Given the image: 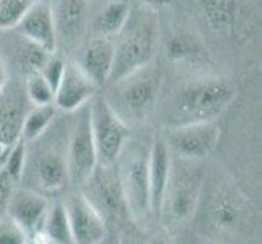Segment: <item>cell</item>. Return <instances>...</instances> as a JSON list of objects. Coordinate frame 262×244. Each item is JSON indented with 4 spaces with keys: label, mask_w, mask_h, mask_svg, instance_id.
<instances>
[{
    "label": "cell",
    "mask_w": 262,
    "mask_h": 244,
    "mask_svg": "<svg viewBox=\"0 0 262 244\" xmlns=\"http://www.w3.org/2000/svg\"><path fill=\"white\" fill-rule=\"evenodd\" d=\"M236 96V86L223 77H202L181 83L169 99L168 127L215 121Z\"/></svg>",
    "instance_id": "1"
},
{
    "label": "cell",
    "mask_w": 262,
    "mask_h": 244,
    "mask_svg": "<svg viewBox=\"0 0 262 244\" xmlns=\"http://www.w3.org/2000/svg\"><path fill=\"white\" fill-rule=\"evenodd\" d=\"M114 62L107 86L127 77L132 72L151 64L158 41L157 12L145 7L130 8L122 30L116 34Z\"/></svg>",
    "instance_id": "2"
},
{
    "label": "cell",
    "mask_w": 262,
    "mask_h": 244,
    "mask_svg": "<svg viewBox=\"0 0 262 244\" xmlns=\"http://www.w3.org/2000/svg\"><path fill=\"white\" fill-rule=\"evenodd\" d=\"M202 186L204 169L199 161L173 157L160 209V218L165 227H179L191 218L201 198Z\"/></svg>",
    "instance_id": "3"
},
{
    "label": "cell",
    "mask_w": 262,
    "mask_h": 244,
    "mask_svg": "<svg viewBox=\"0 0 262 244\" xmlns=\"http://www.w3.org/2000/svg\"><path fill=\"white\" fill-rule=\"evenodd\" d=\"M160 83V70L153 64H148L110 85L111 93L104 95V98L114 113L129 125V122L145 119L153 109Z\"/></svg>",
    "instance_id": "4"
},
{
    "label": "cell",
    "mask_w": 262,
    "mask_h": 244,
    "mask_svg": "<svg viewBox=\"0 0 262 244\" xmlns=\"http://www.w3.org/2000/svg\"><path fill=\"white\" fill-rule=\"evenodd\" d=\"M150 147L151 143L145 140L127 139L119 158L116 161L130 220L137 223L145 221L151 215L148 178Z\"/></svg>",
    "instance_id": "5"
},
{
    "label": "cell",
    "mask_w": 262,
    "mask_h": 244,
    "mask_svg": "<svg viewBox=\"0 0 262 244\" xmlns=\"http://www.w3.org/2000/svg\"><path fill=\"white\" fill-rule=\"evenodd\" d=\"M88 109L98 165H114L129 139V125L114 113L106 98L98 93L90 99Z\"/></svg>",
    "instance_id": "6"
},
{
    "label": "cell",
    "mask_w": 262,
    "mask_h": 244,
    "mask_svg": "<svg viewBox=\"0 0 262 244\" xmlns=\"http://www.w3.org/2000/svg\"><path fill=\"white\" fill-rule=\"evenodd\" d=\"M86 201L92 204L103 220L125 223L130 220L124 187L119 178L117 165H96L93 173L80 186Z\"/></svg>",
    "instance_id": "7"
},
{
    "label": "cell",
    "mask_w": 262,
    "mask_h": 244,
    "mask_svg": "<svg viewBox=\"0 0 262 244\" xmlns=\"http://www.w3.org/2000/svg\"><path fill=\"white\" fill-rule=\"evenodd\" d=\"M41 140L46 145H36L33 151L26 148V163L23 176H28L34 181L38 189L44 192H59L69 183L67 173V142L64 145L57 143H49L48 134L41 135Z\"/></svg>",
    "instance_id": "8"
},
{
    "label": "cell",
    "mask_w": 262,
    "mask_h": 244,
    "mask_svg": "<svg viewBox=\"0 0 262 244\" xmlns=\"http://www.w3.org/2000/svg\"><path fill=\"white\" fill-rule=\"evenodd\" d=\"M77 117L70 125L67 134V173L69 183L74 186H82L88 176L93 173L98 165L96 148L90 124V109L88 103L75 111Z\"/></svg>",
    "instance_id": "9"
},
{
    "label": "cell",
    "mask_w": 262,
    "mask_h": 244,
    "mask_svg": "<svg viewBox=\"0 0 262 244\" xmlns=\"http://www.w3.org/2000/svg\"><path fill=\"white\" fill-rule=\"evenodd\" d=\"M220 135L222 132L216 122L209 121L169 127L165 140L173 157L191 161H202L215 150Z\"/></svg>",
    "instance_id": "10"
},
{
    "label": "cell",
    "mask_w": 262,
    "mask_h": 244,
    "mask_svg": "<svg viewBox=\"0 0 262 244\" xmlns=\"http://www.w3.org/2000/svg\"><path fill=\"white\" fill-rule=\"evenodd\" d=\"M197 5L216 33L243 39L251 30V12L243 0H197Z\"/></svg>",
    "instance_id": "11"
},
{
    "label": "cell",
    "mask_w": 262,
    "mask_h": 244,
    "mask_svg": "<svg viewBox=\"0 0 262 244\" xmlns=\"http://www.w3.org/2000/svg\"><path fill=\"white\" fill-rule=\"evenodd\" d=\"M72 244H103L106 239V221L82 192L70 194L64 204Z\"/></svg>",
    "instance_id": "12"
},
{
    "label": "cell",
    "mask_w": 262,
    "mask_h": 244,
    "mask_svg": "<svg viewBox=\"0 0 262 244\" xmlns=\"http://www.w3.org/2000/svg\"><path fill=\"white\" fill-rule=\"evenodd\" d=\"M48 212L49 201L41 192L28 187H13L5 213L20 225L30 239H38L42 236Z\"/></svg>",
    "instance_id": "13"
},
{
    "label": "cell",
    "mask_w": 262,
    "mask_h": 244,
    "mask_svg": "<svg viewBox=\"0 0 262 244\" xmlns=\"http://www.w3.org/2000/svg\"><path fill=\"white\" fill-rule=\"evenodd\" d=\"M25 88L8 85L0 93V168L10 148L21 139V124L26 114Z\"/></svg>",
    "instance_id": "14"
},
{
    "label": "cell",
    "mask_w": 262,
    "mask_h": 244,
    "mask_svg": "<svg viewBox=\"0 0 262 244\" xmlns=\"http://www.w3.org/2000/svg\"><path fill=\"white\" fill-rule=\"evenodd\" d=\"M98 92V86L90 80L75 62H66V69L54 92V106L64 113H75L90 103Z\"/></svg>",
    "instance_id": "15"
},
{
    "label": "cell",
    "mask_w": 262,
    "mask_h": 244,
    "mask_svg": "<svg viewBox=\"0 0 262 244\" xmlns=\"http://www.w3.org/2000/svg\"><path fill=\"white\" fill-rule=\"evenodd\" d=\"M18 34L26 41L38 44L39 48L51 54L56 52L57 48V34L56 25H54L51 4L46 2H34L21 21L16 25Z\"/></svg>",
    "instance_id": "16"
},
{
    "label": "cell",
    "mask_w": 262,
    "mask_h": 244,
    "mask_svg": "<svg viewBox=\"0 0 262 244\" xmlns=\"http://www.w3.org/2000/svg\"><path fill=\"white\" fill-rule=\"evenodd\" d=\"M114 62V42L107 36H98L92 39L82 52L78 65L93 83L101 88L106 86L111 75Z\"/></svg>",
    "instance_id": "17"
},
{
    "label": "cell",
    "mask_w": 262,
    "mask_h": 244,
    "mask_svg": "<svg viewBox=\"0 0 262 244\" xmlns=\"http://www.w3.org/2000/svg\"><path fill=\"white\" fill-rule=\"evenodd\" d=\"M171 155L169 147L165 137H157L150 147V161H148V178H150V209L151 215L160 216L163 194L169 179L171 171Z\"/></svg>",
    "instance_id": "18"
},
{
    "label": "cell",
    "mask_w": 262,
    "mask_h": 244,
    "mask_svg": "<svg viewBox=\"0 0 262 244\" xmlns=\"http://www.w3.org/2000/svg\"><path fill=\"white\" fill-rule=\"evenodd\" d=\"M57 41L75 42L85 31L86 25V0H54L51 5Z\"/></svg>",
    "instance_id": "19"
},
{
    "label": "cell",
    "mask_w": 262,
    "mask_h": 244,
    "mask_svg": "<svg viewBox=\"0 0 262 244\" xmlns=\"http://www.w3.org/2000/svg\"><path fill=\"white\" fill-rule=\"evenodd\" d=\"M243 213H245V202L233 187H222L215 194L210 207V215L219 228L233 230L239 227Z\"/></svg>",
    "instance_id": "20"
},
{
    "label": "cell",
    "mask_w": 262,
    "mask_h": 244,
    "mask_svg": "<svg viewBox=\"0 0 262 244\" xmlns=\"http://www.w3.org/2000/svg\"><path fill=\"white\" fill-rule=\"evenodd\" d=\"M57 107L54 104H42V106H33L30 111H26L21 124V139L30 143L46 132L54 119H56Z\"/></svg>",
    "instance_id": "21"
},
{
    "label": "cell",
    "mask_w": 262,
    "mask_h": 244,
    "mask_svg": "<svg viewBox=\"0 0 262 244\" xmlns=\"http://www.w3.org/2000/svg\"><path fill=\"white\" fill-rule=\"evenodd\" d=\"M129 13L130 7L124 0H114V2L107 4L96 18V31L99 33V36H107V38L116 36L127 21Z\"/></svg>",
    "instance_id": "22"
},
{
    "label": "cell",
    "mask_w": 262,
    "mask_h": 244,
    "mask_svg": "<svg viewBox=\"0 0 262 244\" xmlns=\"http://www.w3.org/2000/svg\"><path fill=\"white\" fill-rule=\"evenodd\" d=\"M42 236L48 244H72L70 227L64 205H54L49 209L42 227Z\"/></svg>",
    "instance_id": "23"
},
{
    "label": "cell",
    "mask_w": 262,
    "mask_h": 244,
    "mask_svg": "<svg viewBox=\"0 0 262 244\" xmlns=\"http://www.w3.org/2000/svg\"><path fill=\"white\" fill-rule=\"evenodd\" d=\"M166 51L173 60H201L207 57L201 41L189 33H176L171 36Z\"/></svg>",
    "instance_id": "24"
},
{
    "label": "cell",
    "mask_w": 262,
    "mask_h": 244,
    "mask_svg": "<svg viewBox=\"0 0 262 244\" xmlns=\"http://www.w3.org/2000/svg\"><path fill=\"white\" fill-rule=\"evenodd\" d=\"M25 95L33 106L54 104V90L39 72H28L26 74Z\"/></svg>",
    "instance_id": "25"
},
{
    "label": "cell",
    "mask_w": 262,
    "mask_h": 244,
    "mask_svg": "<svg viewBox=\"0 0 262 244\" xmlns=\"http://www.w3.org/2000/svg\"><path fill=\"white\" fill-rule=\"evenodd\" d=\"M36 0H0V31L15 30Z\"/></svg>",
    "instance_id": "26"
},
{
    "label": "cell",
    "mask_w": 262,
    "mask_h": 244,
    "mask_svg": "<svg viewBox=\"0 0 262 244\" xmlns=\"http://www.w3.org/2000/svg\"><path fill=\"white\" fill-rule=\"evenodd\" d=\"M26 148H28V143H26L23 139H20L10 148L8 155L5 157L4 165H2V168L7 171V174L10 176L15 183H18L23 176L25 163H26Z\"/></svg>",
    "instance_id": "27"
},
{
    "label": "cell",
    "mask_w": 262,
    "mask_h": 244,
    "mask_svg": "<svg viewBox=\"0 0 262 244\" xmlns=\"http://www.w3.org/2000/svg\"><path fill=\"white\" fill-rule=\"evenodd\" d=\"M28 234L7 213L0 216V244H26Z\"/></svg>",
    "instance_id": "28"
},
{
    "label": "cell",
    "mask_w": 262,
    "mask_h": 244,
    "mask_svg": "<svg viewBox=\"0 0 262 244\" xmlns=\"http://www.w3.org/2000/svg\"><path fill=\"white\" fill-rule=\"evenodd\" d=\"M64 69H66V60L59 57V56H54L51 54L49 59L46 60V64H44L39 70V74L46 78V81L51 85V88L56 92V88L59 85V81L62 78V74H64Z\"/></svg>",
    "instance_id": "29"
},
{
    "label": "cell",
    "mask_w": 262,
    "mask_h": 244,
    "mask_svg": "<svg viewBox=\"0 0 262 244\" xmlns=\"http://www.w3.org/2000/svg\"><path fill=\"white\" fill-rule=\"evenodd\" d=\"M15 187V181L7 174L4 168H0V216L7 212V205L10 201L12 191Z\"/></svg>",
    "instance_id": "30"
},
{
    "label": "cell",
    "mask_w": 262,
    "mask_h": 244,
    "mask_svg": "<svg viewBox=\"0 0 262 244\" xmlns=\"http://www.w3.org/2000/svg\"><path fill=\"white\" fill-rule=\"evenodd\" d=\"M140 7L150 8V10H157V8H163L168 7L173 0H137Z\"/></svg>",
    "instance_id": "31"
},
{
    "label": "cell",
    "mask_w": 262,
    "mask_h": 244,
    "mask_svg": "<svg viewBox=\"0 0 262 244\" xmlns=\"http://www.w3.org/2000/svg\"><path fill=\"white\" fill-rule=\"evenodd\" d=\"M8 83V78H7V67H5V62L0 56V93L4 92V88L7 86Z\"/></svg>",
    "instance_id": "32"
},
{
    "label": "cell",
    "mask_w": 262,
    "mask_h": 244,
    "mask_svg": "<svg viewBox=\"0 0 262 244\" xmlns=\"http://www.w3.org/2000/svg\"><path fill=\"white\" fill-rule=\"evenodd\" d=\"M148 244H169L165 238H153Z\"/></svg>",
    "instance_id": "33"
},
{
    "label": "cell",
    "mask_w": 262,
    "mask_h": 244,
    "mask_svg": "<svg viewBox=\"0 0 262 244\" xmlns=\"http://www.w3.org/2000/svg\"><path fill=\"white\" fill-rule=\"evenodd\" d=\"M122 244H145V242H142V241H137V239H130V241H125Z\"/></svg>",
    "instance_id": "34"
},
{
    "label": "cell",
    "mask_w": 262,
    "mask_h": 244,
    "mask_svg": "<svg viewBox=\"0 0 262 244\" xmlns=\"http://www.w3.org/2000/svg\"><path fill=\"white\" fill-rule=\"evenodd\" d=\"M26 244H41L39 241H36V239H28V242Z\"/></svg>",
    "instance_id": "35"
},
{
    "label": "cell",
    "mask_w": 262,
    "mask_h": 244,
    "mask_svg": "<svg viewBox=\"0 0 262 244\" xmlns=\"http://www.w3.org/2000/svg\"><path fill=\"white\" fill-rule=\"evenodd\" d=\"M36 2H46V4H49L51 0H36Z\"/></svg>",
    "instance_id": "36"
}]
</instances>
